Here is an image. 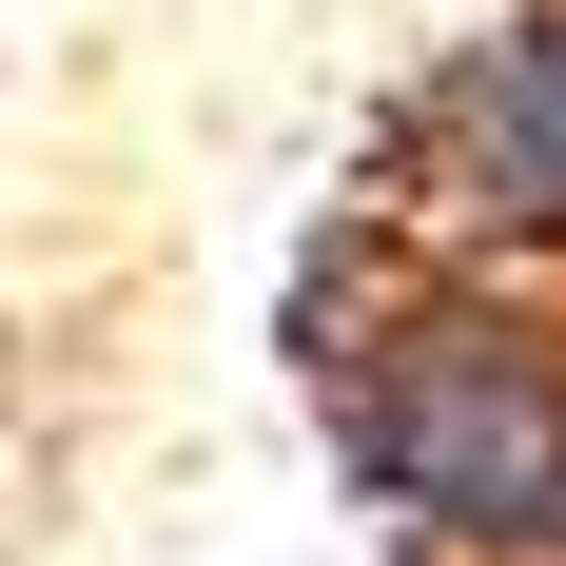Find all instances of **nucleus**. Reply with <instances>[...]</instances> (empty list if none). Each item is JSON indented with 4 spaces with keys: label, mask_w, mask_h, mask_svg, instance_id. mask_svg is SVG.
Wrapping results in <instances>:
<instances>
[{
    "label": "nucleus",
    "mask_w": 566,
    "mask_h": 566,
    "mask_svg": "<svg viewBox=\"0 0 566 566\" xmlns=\"http://www.w3.org/2000/svg\"><path fill=\"white\" fill-rule=\"evenodd\" d=\"M274 352L371 566H566V274L430 254L352 196L293 254Z\"/></svg>",
    "instance_id": "f257e3e1"
},
{
    "label": "nucleus",
    "mask_w": 566,
    "mask_h": 566,
    "mask_svg": "<svg viewBox=\"0 0 566 566\" xmlns=\"http://www.w3.org/2000/svg\"><path fill=\"white\" fill-rule=\"evenodd\" d=\"M371 216L489 274H566V0H469L371 117Z\"/></svg>",
    "instance_id": "f03ea898"
}]
</instances>
